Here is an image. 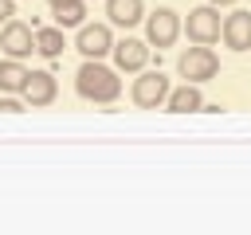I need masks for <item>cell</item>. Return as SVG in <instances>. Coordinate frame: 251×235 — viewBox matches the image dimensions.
<instances>
[{"label":"cell","instance_id":"1","mask_svg":"<svg viewBox=\"0 0 251 235\" xmlns=\"http://www.w3.org/2000/svg\"><path fill=\"white\" fill-rule=\"evenodd\" d=\"M75 90H78L86 102L110 106V102L122 94V78H118V70L106 67L102 59H82V67L75 70Z\"/></svg>","mask_w":251,"mask_h":235},{"label":"cell","instance_id":"2","mask_svg":"<svg viewBox=\"0 0 251 235\" xmlns=\"http://www.w3.org/2000/svg\"><path fill=\"white\" fill-rule=\"evenodd\" d=\"M176 74H180L184 82L204 86V82H212V78L220 74V55H216L208 43H196V47L180 51V59H176Z\"/></svg>","mask_w":251,"mask_h":235},{"label":"cell","instance_id":"3","mask_svg":"<svg viewBox=\"0 0 251 235\" xmlns=\"http://www.w3.org/2000/svg\"><path fill=\"white\" fill-rule=\"evenodd\" d=\"M169 90H173V82H169V74L165 70H137V78H133V86H129V98H133V106L137 110H157V106H165V98H169Z\"/></svg>","mask_w":251,"mask_h":235},{"label":"cell","instance_id":"4","mask_svg":"<svg viewBox=\"0 0 251 235\" xmlns=\"http://www.w3.org/2000/svg\"><path fill=\"white\" fill-rule=\"evenodd\" d=\"M176 39H180V16H176L173 8H153V12L145 16V43L157 47V51H165V47H173Z\"/></svg>","mask_w":251,"mask_h":235},{"label":"cell","instance_id":"5","mask_svg":"<svg viewBox=\"0 0 251 235\" xmlns=\"http://www.w3.org/2000/svg\"><path fill=\"white\" fill-rule=\"evenodd\" d=\"M110 55H114V70H118V74H137V70H145V67H149L153 47H149L145 39L126 35V39H114Z\"/></svg>","mask_w":251,"mask_h":235},{"label":"cell","instance_id":"6","mask_svg":"<svg viewBox=\"0 0 251 235\" xmlns=\"http://www.w3.org/2000/svg\"><path fill=\"white\" fill-rule=\"evenodd\" d=\"M220 24H224V20H220V8H216V4H200V8L188 12V20L180 24V31H184L192 43H208V47H212V43L220 39Z\"/></svg>","mask_w":251,"mask_h":235},{"label":"cell","instance_id":"7","mask_svg":"<svg viewBox=\"0 0 251 235\" xmlns=\"http://www.w3.org/2000/svg\"><path fill=\"white\" fill-rule=\"evenodd\" d=\"M0 51H4L8 59H20V63H24V59L35 51V27L12 16V20L0 27Z\"/></svg>","mask_w":251,"mask_h":235},{"label":"cell","instance_id":"8","mask_svg":"<svg viewBox=\"0 0 251 235\" xmlns=\"http://www.w3.org/2000/svg\"><path fill=\"white\" fill-rule=\"evenodd\" d=\"M75 47L82 51V59H106L110 47H114V31H110V24H78Z\"/></svg>","mask_w":251,"mask_h":235},{"label":"cell","instance_id":"9","mask_svg":"<svg viewBox=\"0 0 251 235\" xmlns=\"http://www.w3.org/2000/svg\"><path fill=\"white\" fill-rule=\"evenodd\" d=\"M20 98H24L31 110H39V106H51V102L59 98V82H55V74H51V70H27Z\"/></svg>","mask_w":251,"mask_h":235},{"label":"cell","instance_id":"10","mask_svg":"<svg viewBox=\"0 0 251 235\" xmlns=\"http://www.w3.org/2000/svg\"><path fill=\"white\" fill-rule=\"evenodd\" d=\"M220 39H224L231 51H247V47H251V12H247V8L227 12L224 24H220Z\"/></svg>","mask_w":251,"mask_h":235},{"label":"cell","instance_id":"11","mask_svg":"<svg viewBox=\"0 0 251 235\" xmlns=\"http://www.w3.org/2000/svg\"><path fill=\"white\" fill-rule=\"evenodd\" d=\"M165 110L169 114H200L204 110V94L196 82H184V86H173L169 98H165Z\"/></svg>","mask_w":251,"mask_h":235},{"label":"cell","instance_id":"12","mask_svg":"<svg viewBox=\"0 0 251 235\" xmlns=\"http://www.w3.org/2000/svg\"><path fill=\"white\" fill-rule=\"evenodd\" d=\"M106 16L114 27H133L145 20V0H106Z\"/></svg>","mask_w":251,"mask_h":235},{"label":"cell","instance_id":"13","mask_svg":"<svg viewBox=\"0 0 251 235\" xmlns=\"http://www.w3.org/2000/svg\"><path fill=\"white\" fill-rule=\"evenodd\" d=\"M51 20H55V27H78V24H86V0H55L51 4Z\"/></svg>","mask_w":251,"mask_h":235},{"label":"cell","instance_id":"14","mask_svg":"<svg viewBox=\"0 0 251 235\" xmlns=\"http://www.w3.org/2000/svg\"><path fill=\"white\" fill-rule=\"evenodd\" d=\"M24 78H27V67L20 59H0V94H20L24 90Z\"/></svg>","mask_w":251,"mask_h":235},{"label":"cell","instance_id":"15","mask_svg":"<svg viewBox=\"0 0 251 235\" xmlns=\"http://www.w3.org/2000/svg\"><path fill=\"white\" fill-rule=\"evenodd\" d=\"M63 47H67V39H63V27H35V51L43 55V59H59L63 55Z\"/></svg>","mask_w":251,"mask_h":235},{"label":"cell","instance_id":"16","mask_svg":"<svg viewBox=\"0 0 251 235\" xmlns=\"http://www.w3.org/2000/svg\"><path fill=\"white\" fill-rule=\"evenodd\" d=\"M24 110H27V102L20 94H0V114H24Z\"/></svg>","mask_w":251,"mask_h":235},{"label":"cell","instance_id":"17","mask_svg":"<svg viewBox=\"0 0 251 235\" xmlns=\"http://www.w3.org/2000/svg\"><path fill=\"white\" fill-rule=\"evenodd\" d=\"M12 16H16V0H0V27H4Z\"/></svg>","mask_w":251,"mask_h":235},{"label":"cell","instance_id":"18","mask_svg":"<svg viewBox=\"0 0 251 235\" xmlns=\"http://www.w3.org/2000/svg\"><path fill=\"white\" fill-rule=\"evenodd\" d=\"M208 4H216V8H227V4H239V0H208Z\"/></svg>","mask_w":251,"mask_h":235},{"label":"cell","instance_id":"19","mask_svg":"<svg viewBox=\"0 0 251 235\" xmlns=\"http://www.w3.org/2000/svg\"><path fill=\"white\" fill-rule=\"evenodd\" d=\"M51 4H55V0H51Z\"/></svg>","mask_w":251,"mask_h":235}]
</instances>
